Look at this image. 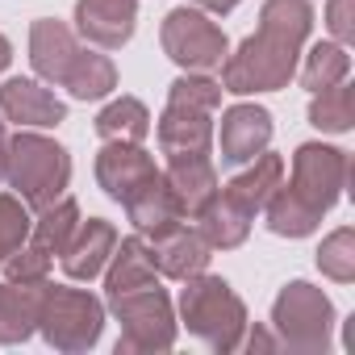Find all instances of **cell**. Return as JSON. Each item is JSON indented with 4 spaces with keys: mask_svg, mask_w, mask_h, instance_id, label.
Instances as JSON below:
<instances>
[{
    "mask_svg": "<svg viewBox=\"0 0 355 355\" xmlns=\"http://www.w3.org/2000/svg\"><path fill=\"white\" fill-rule=\"evenodd\" d=\"M222 105V84L205 76H180L167 92V109L159 117L163 155H209L214 109Z\"/></svg>",
    "mask_w": 355,
    "mask_h": 355,
    "instance_id": "4",
    "label": "cell"
},
{
    "mask_svg": "<svg viewBox=\"0 0 355 355\" xmlns=\"http://www.w3.org/2000/svg\"><path fill=\"white\" fill-rule=\"evenodd\" d=\"M351 9H355V0H330V5H326V26H330V34H334L338 46H347V42L355 38Z\"/></svg>",
    "mask_w": 355,
    "mask_h": 355,
    "instance_id": "29",
    "label": "cell"
},
{
    "mask_svg": "<svg viewBox=\"0 0 355 355\" xmlns=\"http://www.w3.org/2000/svg\"><path fill=\"white\" fill-rule=\"evenodd\" d=\"M30 209L21 197H9V193H0V263H5L26 239H30Z\"/></svg>",
    "mask_w": 355,
    "mask_h": 355,
    "instance_id": "28",
    "label": "cell"
},
{
    "mask_svg": "<svg viewBox=\"0 0 355 355\" xmlns=\"http://www.w3.org/2000/svg\"><path fill=\"white\" fill-rule=\"evenodd\" d=\"M125 214H130V222L138 226V234H159V230H167L171 222L184 218L180 205H175V197H171V189H167V180H163V171L155 175V180H150L134 201H125Z\"/></svg>",
    "mask_w": 355,
    "mask_h": 355,
    "instance_id": "21",
    "label": "cell"
},
{
    "mask_svg": "<svg viewBox=\"0 0 355 355\" xmlns=\"http://www.w3.org/2000/svg\"><path fill=\"white\" fill-rule=\"evenodd\" d=\"M309 121L318 130H330V134H343L351 130L355 121V88L351 84H330V88H318L313 101H309Z\"/></svg>",
    "mask_w": 355,
    "mask_h": 355,
    "instance_id": "25",
    "label": "cell"
},
{
    "mask_svg": "<svg viewBox=\"0 0 355 355\" xmlns=\"http://www.w3.org/2000/svg\"><path fill=\"white\" fill-rule=\"evenodd\" d=\"M209 251H214V247L201 239V230H189L184 218L171 222V226L159 230V234H150V259H155V268H159L163 276H171V280H189V276L205 272Z\"/></svg>",
    "mask_w": 355,
    "mask_h": 355,
    "instance_id": "12",
    "label": "cell"
},
{
    "mask_svg": "<svg viewBox=\"0 0 355 355\" xmlns=\"http://www.w3.org/2000/svg\"><path fill=\"white\" fill-rule=\"evenodd\" d=\"M351 163L343 150L322 146V142H305L293 155V180L276 184V193L268 197V230L284 234V239H305L318 230L322 214L343 197L347 189Z\"/></svg>",
    "mask_w": 355,
    "mask_h": 355,
    "instance_id": "2",
    "label": "cell"
},
{
    "mask_svg": "<svg viewBox=\"0 0 355 355\" xmlns=\"http://www.w3.org/2000/svg\"><path fill=\"white\" fill-rule=\"evenodd\" d=\"M5 175L30 209H46L51 201H59L67 193L71 159L59 142H51L42 134H17V138H9Z\"/></svg>",
    "mask_w": 355,
    "mask_h": 355,
    "instance_id": "5",
    "label": "cell"
},
{
    "mask_svg": "<svg viewBox=\"0 0 355 355\" xmlns=\"http://www.w3.org/2000/svg\"><path fill=\"white\" fill-rule=\"evenodd\" d=\"M138 17V0H76V26L88 42L117 51L130 42Z\"/></svg>",
    "mask_w": 355,
    "mask_h": 355,
    "instance_id": "13",
    "label": "cell"
},
{
    "mask_svg": "<svg viewBox=\"0 0 355 355\" xmlns=\"http://www.w3.org/2000/svg\"><path fill=\"white\" fill-rule=\"evenodd\" d=\"M113 313L121 318V338L117 351H167L175 343V322H171V301L159 284L109 297Z\"/></svg>",
    "mask_w": 355,
    "mask_h": 355,
    "instance_id": "9",
    "label": "cell"
},
{
    "mask_svg": "<svg viewBox=\"0 0 355 355\" xmlns=\"http://www.w3.org/2000/svg\"><path fill=\"white\" fill-rule=\"evenodd\" d=\"M197 5H201V9H209V13H230L239 0H197Z\"/></svg>",
    "mask_w": 355,
    "mask_h": 355,
    "instance_id": "30",
    "label": "cell"
},
{
    "mask_svg": "<svg viewBox=\"0 0 355 355\" xmlns=\"http://www.w3.org/2000/svg\"><path fill=\"white\" fill-rule=\"evenodd\" d=\"M101 326H105V305L92 293L46 284V297H42V309H38V330L46 334L51 347L84 351L101 338Z\"/></svg>",
    "mask_w": 355,
    "mask_h": 355,
    "instance_id": "7",
    "label": "cell"
},
{
    "mask_svg": "<svg viewBox=\"0 0 355 355\" xmlns=\"http://www.w3.org/2000/svg\"><path fill=\"white\" fill-rule=\"evenodd\" d=\"M163 51L171 63H180L189 71H214L222 67L226 51V34L197 9H175L163 17Z\"/></svg>",
    "mask_w": 355,
    "mask_h": 355,
    "instance_id": "10",
    "label": "cell"
},
{
    "mask_svg": "<svg viewBox=\"0 0 355 355\" xmlns=\"http://www.w3.org/2000/svg\"><path fill=\"white\" fill-rule=\"evenodd\" d=\"M96 134H101L105 142H142V138L150 134V113H146L142 101L121 96V101H113V105L101 109Z\"/></svg>",
    "mask_w": 355,
    "mask_h": 355,
    "instance_id": "23",
    "label": "cell"
},
{
    "mask_svg": "<svg viewBox=\"0 0 355 355\" xmlns=\"http://www.w3.org/2000/svg\"><path fill=\"white\" fill-rule=\"evenodd\" d=\"M76 226H80V209H76V201L59 197V201H51L46 209H38V222L30 226V243L55 259V255L67 247V239L76 234Z\"/></svg>",
    "mask_w": 355,
    "mask_h": 355,
    "instance_id": "24",
    "label": "cell"
},
{
    "mask_svg": "<svg viewBox=\"0 0 355 355\" xmlns=\"http://www.w3.org/2000/svg\"><path fill=\"white\" fill-rule=\"evenodd\" d=\"M313 26L309 0H268L259 30L222 59V92H276L293 80Z\"/></svg>",
    "mask_w": 355,
    "mask_h": 355,
    "instance_id": "1",
    "label": "cell"
},
{
    "mask_svg": "<svg viewBox=\"0 0 355 355\" xmlns=\"http://www.w3.org/2000/svg\"><path fill=\"white\" fill-rule=\"evenodd\" d=\"M9 59H13V46H9V38H5V34H0V71L9 67Z\"/></svg>",
    "mask_w": 355,
    "mask_h": 355,
    "instance_id": "32",
    "label": "cell"
},
{
    "mask_svg": "<svg viewBox=\"0 0 355 355\" xmlns=\"http://www.w3.org/2000/svg\"><path fill=\"white\" fill-rule=\"evenodd\" d=\"M347 71H351V55H347V46H338V42H318V46L305 55L301 84H305L309 92H318V88H330V84L347 80Z\"/></svg>",
    "mask_w": 355,
    "mask_h": 355,
    "instance_id": "26",
    "label": "cell"
},
{
    "mask_svg": "<svg viewBox=\"0 0 355 355\" xmlns=\"http://www.w3.org/2000/svg\"><path fill=\"white\" fill-rule=\"evenodd\" d=\"M163 180H167V189H171V197H175L184 218H193L218 193V171H214L209 155H171Z\"/></svg>",
    "mask_w": 355,
    "mask_h": 355,
    "instance_id": "17",
    "label": "cell"
},
{
    "mask_svg": "<svg viewBox=\"0 0 355 355\" xmlns=\"http://www.w3.org/2000/svg\"><path fill=\"white\" fill-rule=\"evenodd\" d=\"M155 175H159V167L138 142H105V150L96 155V180L121 205L134 201Z\"/></svg>",
    "mask_w": 355,
    "mask_h": 355,
    "instance_id": "11",
    "label": "cell"
},
{
    "mask_svg": "<svg viewBox=\"0 0 355 355\" xmlns=\"http://www.w3.org/2000/svg\"><path fill=\"white\" fill-rule=\"evenodd\" d=\"M46 280H5L0 284V343H21L38 330V309Z\"/></svg>",
    "mask_w": 355,
    "mask_h": 355,
    "instance_id": "18",
    "label": "cell"
},
{
    "mask_svg": "<svg viewBox=\"0 0 355 355\" xmlns=\"http://www.w3.org/2000/svg\"><path fill=\"white\" fill-rule=\"evenodd\" d=\"M0 113H5L9 121H17V125H59L63 117H67V105L51 92V88H42L38 80H5L0 84Z\"/></svg>",
    "mask_w": 355,
    "mask_h": 355,
    "instance_id": "14",
    "label": "cell"
},
{
    "mask_svg": "<svg viewBox=\"0 0 355 355\" xmlns=\"http://www.w3.org/2000/svg\"><path fill=\"white\" fill-rule=\"evenodd\" d=\"M272 326L280 330L284 347L293 351H326L330 326H334L330 297L305 280H293L272 305Z\"/></svg>",
    "mask_w": 355,
    "mask_h": 355,
    "instance_id": "8",
    "label": "cell"
},
{
    "mask_svg": "<svg viewBox=\"0 0 355 355\" xmlns=\"http://www.w3.org/2000/svg\"><path fill=\"white\" fill-rule=\"evenodd\" d=\"M109 272H105V293L109 297H121V293H134V288H146V284H159V268L150 259V247L142 239H121L109 255Z\"/></svg>",
    "mask_w": 355,
    "mask_h": 355,
    "instance_id": "20",
    "label": "cell"
},
{
    "mask_svg": "<svg viewBox=\"0 0 355 355\" xmlns=\"http://www.w3.org/2000/svg\"><path fill=\"white\" fill-rule=\"evenodd\" d=\"M272 142V113L259 105H234L222 113V159L251 163Z\"/></svg>",
    "mask_w": 355,
    "mask_h": 355,
    "instance_id": "15",
    "label": "cell"
},
{
    "mask_svg": "<svg viewBox=\"0 0 355 355\" xmlns=\"http://www.w3.org/2000/svg\"><path fill=\"white\" fill-rule=\"evenodd\" d=\"M180 313L197 338H205L214 351H234L247 330V309L234 297V288L218 276H189V288L180 293Z\"/></svg>",
    "mask_w": 355,
    "mask_h": 355,
    "instance_id": "6",
    "label": "cell"
},
{
    "mask_svg": "<svg viewBox=\"0 0 355 355\" xmlns=\"http://www.w3.org/2000/svg\"><path fill=\"white\" fill-rule=\"evenodd\" d=\"M197 230H201V239L209 243V247H239L243 239H247V230H251V218L243 214V209H234L222 193H214L197 214Z\"/></svg>",
    "mask_w": 355,
    "mask_h": 355,
    "instance_id": "22",
    "label": "cell"
},
{
    "mask_svg": "<svg viewBox=\"0 0 355 355\" xmlns=\"http://www.w3.org/2000/svg\"><path fill=\"white\" fill-rule=\"evenodd\" d=\"M30 63L42 80L67 88L76 101H101L117 88L113 63L105 55L80 46V38L55 17H42L30 26Z\"/></svg>",
    "mask_w": 355,
    "mask_h": 355,
    "instance_id": "3",
    "label": "cell"
},
{
    "mask_svg": "<svg viewBox=\"0 0 355 355\" xmlns=\"http://www.w3.org/2000/svg\"><path fill=\"white\" fill-rule=\"evenodd\" d=\"M280 180H284V159H280V155L259 150V155H255V163H251L243 175H234L226 189L218 184V193H222L234 209H243L247 218H255V214L268 205V197L276 193V184H280Z\"/></svg>",
    "mask_w": 355,
    "mask_h": 355,
    "instance_id": "19",
    "label": "cell"
},
{
    "mask_svg": "<svg viewBox=\"0 0 355 355\" xmlns=\"http://www.w3.org/2000/svg\"><path fill=\"white\" fill-rule=\"evenodd\" d=\"M318 268H322L330 280H338V284L355 280V230H351V226L334 230V234L322 243V251H318Z\"/></svg>",
    "mask_w": 355,
    "mask_h": 355,
    "instance_id": "27",
    "label": "cell"
},
{
    "mask_svg": "<svg viewBox=\"0 0 355 355\" xmlns=\"http://www.w3.org/2000/svg\"><path fill=\"white\" fill-rule=\"evenodd\" d=\"M113 247H117V230H113L105 218L80 222L76 234L67 239V247L59 251V255H63V272H67L71 280H92V276L105 272Z\"/></svg>",
    "mask_w": 355,
    "mask_h": 355,
    "instance_id": "16",
    "label": "cell"
},
{
    "mask_svg": "<svg viewBox=\"0 0 355 355\" xmlns=\"http://www.w3.org/2000/svg\"><path fill=\"white\" fill-rule=\"evenodd\" d=\"M5 163H9V130L0 121V180H5Z\"/></svg>",
    "mask_w": 355,
    "mask_h": 355,
    "instance_id": "31",
    "label": "cell"
}]
</instances>
